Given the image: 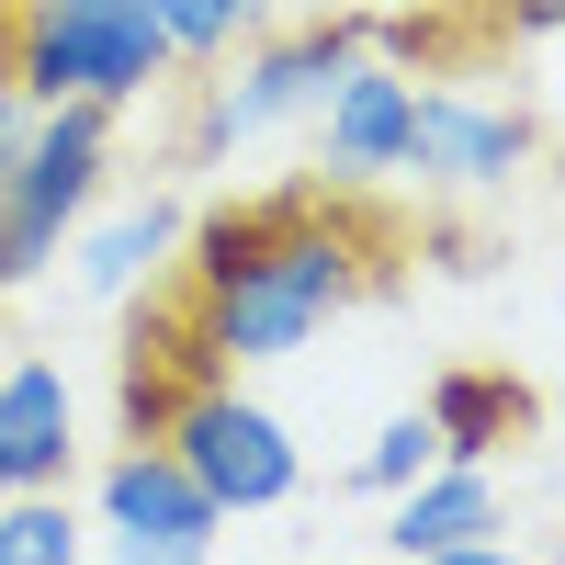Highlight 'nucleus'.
Wrapping results in <instances>:
<instances>
[{
	"label": "nucleus",
	"mask_w": 565,
	"mask_h": 565,
	"mask_svg": "<svg viewBox=\"0 0 565 565\" xmlns=\"http://www.w3.org/2000/svg\"><path fill=\"white\" fill-rule=\"evenodd\" d=\"M181 282L170 295L193 306V340L238 373V362H282L306 351L328 317H351L373 282H385L396 226L362 215L340 181H282L260 204H215L204 226H181Z\"/></svg>",
	"instance_id": "nucleus-1"
},
{
	"label": "nucleus",
	"mask_w": 565,
	"mask_h": 565,
	"mask_svg": "<svg viewBox=\"0 0 565 565\" xmlns=\"http://www.w3.org/2000/svg\"><path fill=\"white\" fill-rule=\"evenodd\" d=\"M170 34L148 0H0V79L23 103H148L170 79Z\"/></svg>",
	"instance_id": "nucleus-2"
},
{
	"label": "nucleus",
	"mask_w": 565,
	"mask_h": 565,
	"mask_svg": "<svg viewBox=\"0 0 565 565\" xmlns=\"http://www.w3.org/2000/svg\"><path fill=\"white\" fill-rule=\"evenodd\" d=\"M103 170H114V103H34L23 148L0 159V295L57 260V238L103 204Z\"/></svg>",
	"instance_id": "nucleus-3"
},
{
	"label": "nucleus",
	"mask_w": 565,
	"mask_h": 565,
	"mask_svg": "<svg viewBox=\"0 0 565 565\" xmlns=\"http://www.w3.org/2000/svg\"><path fill=\"white\" fill-rule=\"evenodd\" d=\"M159 441L181 452V476H193L226 521H238V509H282V498L306 487V463H295V441H282V418H271L260 396H238V373L193 385Z\"/></svg>",
	"instance_id": "nucleus-4"
},
{
	"label": "nucleus",
	"mask_w": 565,
	"mask_h": 565,
	"mask_svg": "<svg viewBox=\"0 0 565 565\" xmlns=\"http://www.w3.org/2000/svg\"><path fill=\"white\" fill-rule=\"evenodd\" d=\"M351 57H362V23H295V34L249 45L238 79H215V103H204V125H193V159H215V148H238V136H271V125L317 114L328 90L351 79Z\"/></svg>",
	"instance_id": "nucleus-5"
},
{
	"label": "nucleus",
	"mask_w": 565,
	"mask_h": 565,
	"mask_svg": "<svg viewBox=\"0 0 565 565\" xmlns=\"http://www.w3.org/2000/svg\"><path fill=\"white\" fill-rule=\"evenodd\" d=\"M407 125H418V79L396 57H351V79L317 103V159L340 193H362V181L407 170Z\"/></svg>",
	"instance_id": "nucleus-6"
},
{
	"label": "nucleus",
	"mask_w": 565,
	"mask_h": 565,
	"mask_svg": "<svg viewBox=\"0 0 565 565\" xmlns=\"http://www.w3.org/2000/svg\"><path fill=\"white\" fill-rule=\"evenodd\" d=\"M521 159H532V114L476 103V90H418V125H407V170L418 181L476 193V181H509Z\"/></svg>",
	"instance_id": "nucleus-7"
},
{
	"label": "nucleus",
	"mask_w": 565,
	"mask_h": 565,
	"mask_svg": "<svg viewBox=\"0 0 565 565\" xmlns=\"http://www.w3.org/2000/svg\"><path fill=\"white\" fill-rule=\"evenodd\" d=\"M103 532H136V543H204V554H215L226 509L181 476L170 441H125V452L103 463Z\"/></svg>",
	"instance_id": "nucleus-8"
},
{
	"label": "nucleus",
	"mask_w": 565,
	"mask_h": 565,
	"mask_svg": "<svg viewBox=\"0 0 565 565\" xmlns=\"http://www.w3.org/2000/svg\"><path fill=\"white\" fill-rule=\"evenodd\" d=\"M215 351L193 340V306H159V317H136L125 328V441H159L170 430V418H181V396H193V385H215Z\"/></svg>",
	"instance_id": "nucleus-9"
},
{
	"label": "nucleus",
	"mask_w": 565,
	"mask_h": 565,
	"mask_svg": "<svg viewBox=\"0 0 565 565\" xmlns=\"http://www.w3.org/2000/svg\"><path fill=\"white\" fill-rule=\"evenodd\" d=\"M68 476V385L57 362H12L0 373V487H57Z\"/></svg>",
	"instance_id": "nucleus-10"
},
{
	"label": "nucleus",
	"mask_w": 565,
	"mask_h": 565,
	"mask_svg": "<svg viewBox=\"0 0 565 565\" xmlns=\"http://www.w3.org/2000/svg\"><path fill=\"white\" fill-rule=\"evenodd\" d=\"M418 418L441 430V463H487L498 441L532 430V385H521V373H487V362H452Z\"/></svg>",
	"instance_id": "nucleus-11"
},
{
	"label": "nucleus",
	"mask_w": 565,
	"mask_h": 565,
	"mask_svg": "<svg viewBox=\"0 0 565 565\" xmlns=\"http://www.w3.org/2000/svg\"><path fill=\"white\" fill-rule=\"evenodd\" d=\"M476 532H498V476L487 463H430L418 487H396V521H385V543L418 565V554H452V543H476Z\"/></svg>",
	"instance_id": "nucleus-12"
},
{
	"label": "nucleus",
	"mask_w": 565,
	"mask_h": 565,
	"mask_svg": "<svg viewBox=\"0 0 565 565\" xmlns=\"http://www.w3.org/2000/svg\"><path fill=\"white\" fill-rule=\"evenodd\" d=\"M181 249V204L170 193H148V204H125V215H103L79 238V295H103V306H125L136 282H148L159 260Z\"/></svg>",
	"instance_id": "nucleus-13"
},
{
	"label": "nucleus",
	"mask_w": 565,
	"mask_h": 565,
	"mask_svg": "<svg viewBox=\"0 0 565 565\" xmlns=\"http://www.w3.org/2000/svg\"><path fill=\"white\" fill-rule=\"evenodd\" d=\"M0 565H79V521H68L57 487L0 498Z\"/></svg>",
	"instance_id": "nucleus-14"
},
{
	"label": "nucleus",
	"mask_w": 565,
	"mask_h": 565,
	"mask_svg": "<svg viewBox=\"0 0 565 565\" xmlns=\"http://www.w3.org/2000/svg\"><path fill=\"white\" fill-rule=\"evenodd\" d=\"M271 0H148V23L170 34V57H226Z\"/></svg>",
	"instance_id": "nucleus-15"
},
{
	"label": "nucleus",
	"mask_w": 565,
	"mask_h": 565,
	"mask_svg": "<svg viewBox=\"0 0 565 565\" xmlns=\"http://www.w3.org/2000/svg\"><path fill=\"white\" fill-rule=\"evenodd\" d=\"M430 463H441V430L407 407V418H385V430L362 441V463H351V476H362L373 498H396V487H418V476H430Z\"/></svg>",
	"instance_id": "nucleus-16"
},
{
	"label": "nucleus",
	"mask_w": 565,
	"mask_h": 565,
	"mask_svg": "<svg viewBox=\"0 0 565 565\" xmlns=\"http://www.w3.org/2000/svg\"><path fill=\"white\" fill-rule=\"evenodd\" d=\"M114 565H204V543H136V532H114Z\"/></svg>",
	"instance_id": "nucleus-17"
},
{
	"label": "nucleus",
	"mask_w": 565,
	"mask_h": 565,
	"mask_svg": "<svg viewBox=\"0 0 565 565\" xmlns=\"http://www.w3.org/2000/svg\"><path fill=\"white\" fill-rule=\"evenodd\" d=\"M418 565H532V554H509L498 532H476V543H452V554H418Z\"/></svg>",
	"instance_id": "nucleus-18"
},
{
	"label": "nucleus",
	"mask_w": 565,
	"mask_h": 565,
	"mask_svg": "<svg viewBox=\"0 0 565 565\" xmlns=\"http://www.w3.org/2000/svg\"><path fill=\"white\" fill-rule=\"evenodd\" d=\"M23 125H34V103H23V90H12V79H0V159H12V148H23Z\"/></svg>",
	"instance_id": "nucleus-19"
},
{
	"label": "nucleus",
	"mask_w": 565,
	"mask_h": 565,
	"mask_svg": "<svg viewBox=\"0 0 565 565\" xmlns=\"http://www.w3.org/2000/svg\"><path fill=\"white\" fill-rule=\"evenodd\" d=\"M0 498H12V487H0Z\"/></svg>",
	"instance_id": "nucleus-20"
}]
</instances>
